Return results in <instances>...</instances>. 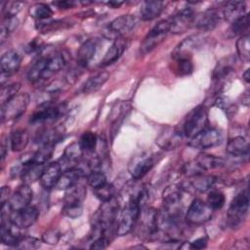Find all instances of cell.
I'll return each mask as SVG.
<instances>
[{"instance_id":"1","label":"cell","mask_w":250,"mask_h":250,"mask_svg":"<svg viewBox=\"0 0 250 250\" xmlns=\"http://www.w3.org/2000/svg\"><path fill=\"white\" fill-rule=\"evenodd\" d=\"M136 232L140 238L151 239L158 233V212L152 207H144L136 223ZM134 228V229H135Z\"/></svg>"},{"instance_id":"2","label":"cell","mask_w":250,"mask_h":250,"mask_svg":"<svg viewBox=\"0 0 250 250\" xmlns=\"http://www.w3.org/2000/svg\"><path fill=\"white\" fill-rule=\"evenodd\" d=\"M141 210V206L139 205L135 197L132 196L120 212L119 220L116 227V234L118 236L126 235L134 229L136 223L139 219Z\"/></svg>"},{"instance_id":"3","label":"cell","mask_w":250,"mask_h":250,"mask_svg":"<svg viewBox=\"0 0 250 250\" xmlns=\"http://www.w3.org/2000/svg\"><path fill=\"white\" fill-rule=\"evenodd\" d=\"M249 208L248 190L244 189L237 193L231 200L228 209V224L231 228L241 225L246 219Z\"/></svg>"},{"instance_id":"4","label":"cell","mask_w":250,"mask_h":250,"mask_svg":"<svg viewBox=\"0 0 250 250\" xmlns=\"http://www.w3.org/2000/svg\"><path fill=\"white\" fill-rule=\"evenodd\" d=\"M207 108L204 105H198L187 115L183 127V134L190 139L205 128H207Z\"/></svg>"},{"instance_id":"5","label":"cell","mask_w":250,"mask_h":250,"mask_svg":"<svg viewBox=\"0 0 250 250\" xmlns=\"http://www.w3.org/2000/svg\"><path fill=\"white\" fill-rule=\"evenodd\" d=\"M29 104V96L26 93L18 94L1 105V122L11 121L21 116Z\"/></svg>"},{"instance_id":"6","label":"cell","mask_w":250,"mask_h":250,"mask_svg":"<svg viewBox=\"0 0 250 250\" xmlns=\"http://www.w3.org/2000/svg\"><path fill=\"white\" fill-rule=\"evenodd\" d=\"M170 31V19L160 21L157 22L150 31L146 34L142 42L140 52L143 55H146L156 48L166 37L167 33Z\"/></svg>"},{"instance_id":"7","label":"cell","mask_w":250,"mask_h":250,"mask_svg":"<svg viewBox=\"0 0 250 250\" xmlns=\"http://www.w3.org/2000/svg\"><path fill=\"white\" fill-rule=\"evenodd\" d=\"M64 112V105L53 104L52 102L41 104L39 108L35 110L29 118V123L32 125L45 124L58 120Z\"/></svg>"},{"instance_id":"8","label":"cell","mask_w":250,"mask_h":250,"mask_svg":"<svg viewBox=\"0 0 250 250\" xmlns=\"http://www.w3.org/2000/svg\"><path fill=\"white\" fill-rule=\"evenodd\" d=\"M213 210L209 205L199 198L191 201L186 213V221L191 225H201L208 222L213 215Z\"/></svg>"},{"instance_id":"9","label":"cell","mask_w":250,"mask_h":250,"mask_svg":"<svg viewBox=\"0 0 250 250\" xmlns=\"http://www.w3.org/2000/svg\"><path fill=\"white\" fill-rule=\"evenodd\" d=\"M221 134L217 129L207 127L189 139L188 146L197 149H206L221 143Z\"/></svg>"},{"instance_id":"10","label":"cell","mask_w":250,"mask_h":250,"mask_svg":"<svg viewBox=\"0 0 250 250\" xmlns=\"http://www.w3.org/2000/svg\"><path fill=\"white\" fill-rule=\"evenodd\" d=\"M155 159L152 155L145 152L134 156L128 165V171L133 179L140 180L144 178L154 166Z\"/></svg>"},{"instance_id":"11","label":"cell","mask_w":250,"mask_h":250,"mask_svg":"<svg viewBox=\"0 0 250 250\" xmlns=\"http://www.w3.org/2000/svg\"><path fill=\"white\" fill-rule=\"evenodd\" d=\"M137 24V19L133 15H122L110 21L107 27L109 37L117 39L130 32Z\"/></svg>"},{"instance_id":"12","label":"cell","mask_w":250,"mask_h":250,"mask_svg":"<svg viewBox=\"0 0 250 250\" xmlns=\"http://www.w3.org/2000/svg\"><path fill=\"white\" fill-rule=\"evenodd\" d=\"M39 217V210L33 206L28 205L21 210L12 211L10 214V220L13 225L19 229H26L31 227Z\"/></svg>"},{"instance_id":"13","label":"cell","mask_w":250,"mask_h":250,"mask_svg":"<svg viewBox=\"0 0 250 250\" xmlns=\"http://www.w3.org/2000/svg\"><path fill=\"white\" fill-rule=\"evenodd\" d=\"M194 12L191 8H185L170 18V32L174 34L183 33L192 26Z\"/></svg>"},{"instance_id":"14","label":"cell","mask_w":250,"mask_h":250,"mask_svg":"<svg viewBox=\"0 0 250 250\" xmlns=\"http://www.w3.org/2000/svg\"><path fill=\"white\" fill-rule=\"evenodd\" d=\"M21 55L14 51L10 50L4 53L1 57L0 65H1V84L4 85L5 78H8L15 72H17L21 66Z\"/></svg>"},{"instance_id":"15","label":"cell","mask_w":250,"mask_h":250,"mask_svg":"<svg viewBox=\"0 0 250 250\" xmlns=\"http://www.w3.org/2000/svg\"><path fill=\"white\" fill-rule=\"evenodd\" d=\"M87 175L88 173L81 166H71L62 173L56 188L60 190H66L78 184L79 180Z\"/></svg>"},{"instance_id":"16","label":"cell","mask_w":250,"mask_h":250,"mask_svg":"<svg viewBox=\"0 0 250 250\" xmlns=\"http://www.w3.org/2000/svg\"><path fill=\"white\" fill-rule=\"evenodd\" d=\"M222 14L217 9H208L194 16L192 26L204 31L212 30L220 21Z\"/></svg>"},{"instance_id":"17","label":"cell","mask_w":250,"mask_h":250,"mask_svg":"<svg viewBox=\"0 0 250 250\" xmlns=\"http://www.w3.org/2000/svg\"><path fill=\"white\" fill-rule=\"evenodd\" d=\"M32 197H33V191L31 188L28 186V184L23 183L22 185L19 186L16 191L10 196L8 203L12 211L21 210L30 204Z\"/></svg>"},{"instance_id":"18","label":"cell","mask_w":250,"mask_h":250,"mask_svg":"<svg viewBox=\"0 0 250 250\" xmlns=\"http://www.w3.org/2000/svg\"><path fill=\"white\" fill-rule=\"evenodd\" d=\"M183 132L174 127H166L162 133L159 134L155 143L165 150L175 149L183 139Z\"/></svg>"},{"instance_id":"19","label":"cell","mask_w":250,"mask_h":250,"mask_svg":"<svg viewBox=\"0 0 250 250\" xmlns=\"http://www.w3.org/2000/svg\"><path fill=\"white\" fill-rule=\"evenodd\" d=\"M62 173V165L58 161L51 162L45 168H43V171L39 178L41 186L45 189H51L53 188H56V185Z\"/></svg>"},{"instance_id":"20","label":"cell","mask_w":250,"mask_h":250,"mask_svg":"<svg viewBox=\"0 0 250 250\" xmlns=\"http://www.w3.org/2000/svg\"><path fill=\"white\" fill-rule=\"evenodd\" d=\"M128 45V42L125 38L120 37L117 38L113 41V43L111 44V46L107 49L106 53L104 54L100 66L104 67V66H108L112 63H114L116 61L119 60V58L122 56V54L124 53V51L126 50Z\"/></svg>"},{"instance_id":"21","label":"cell","mask_w":250,"mask_h":250,"mask_svg":"<svg viewBox=\"0 0 250 250\" xmlns=\"http://www.w3.org/2000/svg\"><path fill=\"white\" fill-rule=\"evenodd\" d=\"M164 9V3L158 0L144 1L140 8V18L143 21H152L160 16Z\"/></svg>"},{"instance_id":"22","label":"cell","mask_w":250,"mask_h":250,"mask_svg":"<svg viewBox=\"0 0 250 250\" xmlns=\"http://www.w3.org/2000/svg\"><path fill=\"white\" fill-rule=\"evenodd\" d=\"M246 14V4L243 1H229L225 4L222 16L230 23Z\"/></svg>"},{"instance_id":"23","label":"cell","mask_w":250,"mask_h":250,"mask_svg":"<svg viewBox=\"0 0 250 250\" xmlns=\"http://www.w3.org/2000/svg\"><path fill=\"white\" fill-rule=\"evenodd\" d=\"M192 162L201 173H204L208 170L220 168L225 165V160L222 157L206 153L199 154Z\"/></svg>"},{"instance_id":"24","label":"cell","mask_w":250,"mask_h":250,"mask_svg":"<svg viewBox=\"0 0 250 250\" xmlns=\"http://www.w3.org/2000/svg\"><path fill=\"white\" fill-rule=\"evenodd\" d=\"M226 151L236 157L245 156L249 153V143L243 136H235L229 140L226 146Z\"/></svg>"},{"instance_id":"25","label":"cell","mask_w":250,"mask_h":250,"mask_svg":"<svg viewBox=\"0 0 250 250\" xmlns=\"http://www.w3.org/2000/svg\"><path fill=\"white\" fill-rule=\"evenodd\" d=\"M97 43L93 39L84 41L77 51V64L79 67H85L96 54Z\"/></svg>"},{"instance_id":"26","label":"cell","mask_w":250,"mask_h":250,"mask_svg":"<svg viewBox=\"0 0 250 250\" xmlns=\"http://www.w3.org/2000/svg\"><path fill=\"white\" fill-rule=\"evenodd\" d=\"M65 63H66L65 58L62 53H57L52 56H47L46 68H45L42 80L48 79L55 73L59 72L61 69L64 67Z\"/></svg>"},{"instance_id":"27","label":"cell","mask_w":250,"mask_h":250,"mask_svg":"<svg viewBox=\"0 0 250 250\" xmlns=\"http://www.w3.org/2000/svg\"><path fill=\"white\" fill-rule=\"evenodd\" d=\"M109 73L107 71H101L91 76L83 85L82 92L84 94H92L100 90L104 84L108 80Z\"/></svg>"},{"instance_id":"28","label":"cell","mask_w":250,"mask_h":250,"mask_svg":"<svg viewBox=\"0 0 250 250\" xmlns=\"http://www.w3.org/2000/svg\"><path fill=\"white\" fill-rule=\"evenodd\" d=\"M29 141L28 132L25 129H16L12 131L9 142H10V147L13 151H21L25 148Z\"/></svg>"},{"instance_id":"29","label":"cell","mask_w":250,"mask_h":250,"mask_svg":"<svg viewBox=\"0 0 250 250\" xmlns=\"http://www.w3.org/2000/svg\"><path fill=\"white\" fill-rule=\"evenodd\" d=\"M189 185L199 192H205L213 188L217 178L213 175H204V173L190 177Z\"/></svg>"},{"instance_id":"30","label":"cell","mask_w":250,"mask_h":250,"mask_svg":"<svg viewBox=\"0 0 250 250\" xmlns=\"http://www.w3.org/2000/svg\"><path fill=\"white\" fill-rule=\"evenodd\" d=\"M131 109V105L128 103H116L112 107L111 113L109 115L112 120V130L117 131V125L120 126L122 120L127 115L128 111Z\"/></svg>"},{"instance_id":"31","label":"cell","mask_w":250,"mask_h":250,"mask_svg":"<svg viewBox=\"0 0 250 250\" xmlns=\"http://www.w3.org/2000/svg\"><path fill=\"white\" fill-rule=\"evenodd\" d=\"M47 57H42L38 59L28 69L27 71V79L31 83H37L43 78V74L46 68Z\"/></svg>"},{"instance_id":"32","label":"cell","mask_w":250,"mask_h":250,"mask_svg":"<svg viewBox=\"0 0 250 250\" xmlns=\"http://www.w3.org/2000/svg\"><path fill=\"white\" fill-rule=\"evenodd\" d=\"M55 144H43L41 146L32 153V163L43 165L45 164L53 155Z\"/></svg>"},{"instance_id":"33","label":"cell","mask_w":250,"mask_h":250,"mask_svg":"<svg viewBox=\"0 0 250 250\" xmlns=\"http://www.w3.org/2000/svg\"><path fill=\"white\" fill-rule=\"evenodd\" d=\"M29 15L38 21H47L53 16V10L45 3H35L29 8Z\"/></svg>"},{"instance_id":"34","label":"cell","mask_w":250,"mask_h":250,"mask_svg":"<svg viewBox=\"0 0 250 250\" xmlns=\"http://www.w3.org/2000/svg\"><path fill=\"white\" fill-rule=\"evenodd\" d=\"M86 195V188L84 186L76 184L70 188L66 189L64 196V203H82Z\"/></svg>"},{"instance_id":"35","label":"cell","mask_w":250,"mask_h":250,"mask_svg":"<svg viewBox=\"0 0 250 250\" xmlns=\"http://www.w3.org/2000/svg\"><path fill=\"white\" fill-rule=\"evenodd\" d=\"M236 50L240 60L244 62H248L250 60V37L249 34L239 36L236 41Z\"/></svg>"},{"instance_id":"36","label":"cell","mask_w":250,"mask_h":250,"mask_svg":"<svg viewBox=\"0 0 250 250\" xmlns=\"http://www.w3.org/2000/svg\"><path fill=\"white\" fill-rule=\"evenodd\" d=\"M83 150L79 145L78 142L71 143L68 145L64 151H63V159L66 162H71V163H76L79 162L82 155H83Z\"/></svg>"},{"instance_id":"37","label":"cell","mask_w":250,"mask_h":250,"mask_svg":"<svg viewBox=\"0 0 250 250\" xmlns=\"http://www.w3.org/2000/svg\"><path fill=\"white\" fill-rule=\"evenodd\" d=\"M249 27V15L246 13L244 16L236 20L235 21L230 23V27L229 29V32L231 34V36L235 35H244L248 34L247 30Z\"/></svg>"},{"instance_id":"38","label":"cell","mask_w":250,"mask_h":250,"mask_svg":"<svg viewBox=\"0 0 250 250\" xmlns=\"http://www.w3.org/2000/svg\"><path fill=\"white\" fill-rule=\"evenodd\" d=\"M83 152H93L98 144L97 136L90 131L84 132L78 141Z\"/></svg>"},{"instance_id":"39","label":"cell","mask_w":250,"mask_h":250,"mask_svg":"<svg viewBox=\"0 0 250 250\" xmlns=\"http://www.w3.org/2000/svg\"><path fill=\"white\" fill-rule=\"evenodd\" d=\"M18 24H19V21L16 17L4 18V20L1 22V26H0V42H1V44H3L4 41L10 35V33L13 32V30L15 28H17Z\"/></svg>"},{"instance_id":"40","label":"cell","mask_w":250,"mask_h":250,"mask_svg":"<svg viewBox=\"0 0 250 250\" xmlns=\"http://www.w3.org/2000/svg\"><path fill=\"white\" fill-rule=\"evenodd\" d=\"M67 22L62 20L56 21H41L36 23V28L41 32H49L55 31L63 27H67Z\"/></svg>"},{"instance_id":"41","label":"cell","mask_w":250,"mask_h":250,"mask_svg":"<svg viewBox=\"0 0 250 250\" xmlns=\"http://www.w3.org/2000/svg\"><path fill=\"white\" fill-rule=\"evenodd\" d=\"M175 71L178 75H188L193 71V64L190 58H175Z\"/></svg>"},{"instance_id":"42","label":"cell","mask_w":250,"mask_h":250,"mask_svg":"<svg viewBox=\"0 0 250 250\" xmlns=\"http://www.w3.org/2000/svg\"><path fill=\"white\" fill-rule=\"evenodd\" d=\"M226 202V197L225 194L220 191V190H212L209 192L207 196V201L206 203L209 205V207L215 211L223 208Z\"/></svg>"},{"instance_id":"43","label":"cell","mask_w":250,"mask_h":250,"mask_svg":"<svg viewBox=\"0 0 250 250\" xmlns=\"http://www.w3.org/2000/svg\"><path fill=\"white\" fill-rule=\"evenodd\" d=\"M94 192H95L96 196L102 202H104V201H108V200L114 198V196H115V188L112 184H108L106 182L104 186L94 189Z\"/></svg>"},{"instance_id":"44","label":"cell","mask_w":250,"mask_h":250,"mask_svg":"<svg viewBox=\"0 0 250 250\" xmlns=\"http://www.w3.org/2000/svg\"><path fill=\"white\" fill-rule=\"evenodd\" d=\"M86 177L88 185L93 189H96L106 183V177L104 173L100 170H92Z\"/></svg>"},{"instance_id":"45","label":"cell","mask_w":250,"mask_h":250,"mask_svg":"<svg viewBox=\"0 0 250 250\" xmlns=\"http://www.w3.org/2000/svg\"><path fill=\"white\" fill-rule=\"evenodd\" d=\"M231 71L232 66L229 64V62H218L217 65L213 70L212 78L214 81H221L222 79H225Z\"/></svg>"},{"instance_id":"46","label":"cell","mask_w":250,"mask_h":250,"mask_svg":"<svg viewBox=\"0 0 250 250\" xmlns=\"http://www.w3.org/2000/svg\"><path fill=\"white\" fill-rule=\"evenodd\" d=\"M20 89H21V84L18 82L2 86L1 93H0L1 105L7 103L12 98H14L16 95H18V92L20 91Z\"/></svg>"},{"instance_id":"47","label":"cell","mask_w":250,"mask_h":250,"mask_svg":"<svg viewBox=\"0 0 250 250\" xmlns=\"http://www.w3.org/2000/svg\"><path fill=\"white\" fill-rule=\"evenodd\" d=\"M23 3L20 1L5 2L2 6V13L4 18H14L21 11Z\"/></svg>"},{"instance_id":"48","label":"cell","mask_w":250,"mask_h":250,"mask_svg":"<svg viewBox=\"0 0 250 250\" xmlns=\"http://www.w3.org/2000/svg\"><path fill=\"white\" fill-rule=\"evenodd\" d=\"M82 203H63L62 212L64 216L76 219L82 214Z\"/></svg>"},{"instance_id":"49","label":"cell","mask_w":250,"mask_h":250,"mask_svg":"<svg viewBox=\"0 0 250 250\" xmlns=\"http://www.w3.org/2000/svg\"><path fill=\"white\" fill-rule=\"evenodd\" d=\"M16 247L20 249H28V250L37 249L40 247V241L35 237L21 236Z\"/></svg>"},{"instance_id":"50","label":"cell","mask_w":250,"mask_h":250,"mask_svg":"<svg viewBox=\"0 0 250 250\" xmlns=\"http://www.w3.org/2000/svg\"><path fill=\"white\" fill-rule=\"evenodd\" d=\"M61 232L57 229H47L43 235H42V240L43 242L50 244V245H55L57 244L60 239H61Z\"/></svg>"},{"instance_id":"51","label":"cell","mask_w":250,"mask_h":250,"mask_svg":"<svg viewBox=\"0 0 250 250\" xmlns=\"http://www.w3.org/2000/svg\"><path fill=\"white\" fill-rule=\"evenodd\" d=\"M110 240H111V237H109L107 235H100L92 241L90 248L91 249H104L109 245Z\"/></svg>"},{"instance_id":"52","label":"cell","mask_w":250,"mask_h":250,"mask_svg":"<svg viewBox=\"0 0 250 250\" xmlns=\"http://www.w3.org/2000/svg\"><path fill=\"white\" fill-rule=\"evenodd\" d=\"M207 243H208V238L206 236H201L189 242L188 247L191 249H202L207 246Z\"/></svg>"},{"instance_id":"53","label":"cell","mask_w":250,"mask_h":250,"mask_svg":"<svg viewBox=\"0 0 250 250\" xmlns=\"http://www.w3.org/2000/svg\"><path fill=\"white\" fill-rule=\"evenodd\" d=\"M54 5H56L59 9L66 10V9L73 8L75 6V2L74 1H70V0H63V1L54 2Z\"/></svg>"},{"instance_id":"54","label":"cell","mask_w":250,"mask_h":250,"mask_svg":"<svg viewBox=\"0 0 250 250\" xmlns=\"http://www.w3.org/2000/svg\"><path fill=\"white\" fill-rule=\"evenodd\" d=\"M41 49V43L34 40L32 42H30L27 46H26V52L28 54H33V53H37L38 51H40Z\"/></svg>"},{"instance_id":"55","label":"cell","mask_w":250,"mask_h":250,"mask_svg":"<svg viewBox=\"0 0 250 250\" xmlns=\"http://www.w3.org/2000/svg\"><path fill=\"white\" fill-rule=\"evenodd\" d=\"M11 189L9 187H2L1 188V193H0V200H1V204L7 202L9 200V195H10Z\"/></svg>"},{"instance_id":"56","label":"cell","mask_w":250,"mask_h":250,"mask_svg":"<svg viewBox=\"0 0 250 250\" xmlns=\"http://www.w3.org/2000/svg\"><path fill=\"white\" fill-rule=\"evenodd\" d=\"M7 147H8V146H7V145L5 144V141H3L2 144H1V160H2V162H3L4 159H5Z\"/></svg>"},{"instance_id":"57","label":"cell","mask_w":250,"mask_h":250,"mask_svg":"<svg viewBox=\"0 0 250 250\" xmlns=\"http://www.w3.org/2000/svg\"><path fill=\"white\" fill-rule=\"evenodd\" d=\"M106 4L108 6H110L111 8H113V9H116V8H119L123 4V2H121V1H109Z\"/></svg>"},{"instance_id":"58","label":"cell","mask_w":250,"mask_h":250,"mask_svg":"<svg viewBox=\"0 0 250 250\" xmlns=\"http://www.w3.org/2000/svg\"><path fill=\"white\" fill-rule=\"evenodd\" d=\"M242 104L248 106L249 105V94L248 91H246L245 93L242 94Z\"/></svg>"},{"instance_id":"59","label":"cell","mask_w":250,"mask_h":250,"mask_svg":"<svg viewBox=\"0 0 250 250\" xmlns=\"http://www.w3.org/2000/svg\"><path fill=\"white\" fill-rule=\"evenodd\" d=\"M250 69L249 68H247L246 70H245V72L243 73V79H244V81L246 82V83H249V81H250Z\"/></svg>"}]
</instances>
